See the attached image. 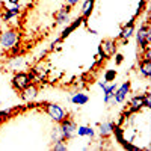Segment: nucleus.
I'll use <instances>...</instances> for the list:
<instances>
[{
  "label": "nucleus",
  "mask_w": 151,
  "mask_h": 151,
  "mask_svg": "<svg viewBox=\"0 0 151 151\" xmlns=\"http://www.w3.org/2000/svg\"><path fill=\"white\" fill-rule=\"evenodd\" d=\"M113 127H115V122L112 121H104L98 125V134L103 137V139H107V137L112 136L113 133Z\"/></svg>",
  "instance_id": "nucleus-14"
},
{
  "label": "nucleus",
  "mask_w": 151,
  "mask_h": 151,
  "mask_svg": "<svg viewBox=\"0 0 151 151\" xmlns=\"http://www.w3.org/2000/svg\"><path fill=\"white\" fill-rule=\"evenodd\" d=\"M30 82H32V76H30V73L18 71V73L14 74V77H12V80H11V85H12V88H14L15 91L20 92V91H23Z\"/></svg>",
  "instance_id": "nucleus-6"
},
{
  "label": "nucleus",
  "mask_w": 151,
  "mask_h": 151,
  "mask_svg": "<svg viewBox=\"0 0 151 151\" xmlns=\"http://www.w3.org/2000/svg\"><path fill=\"white\" fill-rule=\"evenodd\" d=\"M59 127H60V132L64 134V139L65 141H70L76 136V129H77V122H76L70 115H67L64 119L59 122Z\"/></svg>",
  "instance_id": "nucleus-5"
},
{
  "label": "nucleus",
  "mask_w": 151,
  "mask_h": 151,
  "mask_svg": "<svg viewBox=\"0 0 151 151\" xmlns=\"http://www.w3.org/2000/svg\"><path fill=\"white\" fill-rule=\"evenodd\" d=\"M76 134L80 136V137H94L95 132H94L92 127H89V125H79V127L76 129Z\"/></svg>",
  "instance_id": "nucleus-18"
},
{
  "label": "nucleus",
  "mask_w": 151,
  "mask_h": 151,
  "mask_svg": "<svg viewBox=\"0 0 151 151\" xmlns=\"http://www.w3.org/2000/svg\"><path fill=\"white\" fill-rule=\"evenodd\" d=\"M38 92H40V88H38V83L30 82V83H29L26 88H24L23 91H20V95H21V98L24 100V101L30 103V101H33V100H36Z\"/></svg>",
  "instance_id": "nucleus-9"
},
{
  "label": "nucleus",
  "mask_w": 151,
  "mask_h": 151,
  "mask_svg": "<svg viewBox=\"0 0 151 151\" xmlns=\"http://www.w3.org/2000/svg\"><path fill=\"white\" fill-rule=\"evenodd\" d=\"M52 150H55V151H67V150H68V144H67V141H65V139H62V141H56V142H53Z\"/></svg>",
  "instance_id": "nucleus-22"
},
{
  "label": "nucleus",
  "mask_w": 151,
  "mask_h": 151,
  "mask_svg": "<svg viewBox=\"0 0 151 151\" xmlns=\"http://www.w3.org/2000/svg\"><path fill=\"white\" fill-rule=\"evenodd\" d=\"M44 112L50 116V119H52L55 124H59L68 115V112L58 103H44Z\"/></svg>",
  "instance_id": "nucleus-3"
},
{
  "label": "nucleus",
  "mask_w": 151,
  "mask_h": 151,
  "mask_svg": "<svg viewBox=\"0 0 151 151\" xmlns=\"http://www.w3.org/2000/svg\"><path fill=\"white\" fill-rule=\"evenodd\" d=\"M12 109H6V110H0V122L2 121H5V119H8V118H11V115H12Z\"/></svg>",
  "instance_id": "nucleus-23"
},
{
  "label": "nucleus",
  "mask_w": 151,
  "mask_h": 151,
  "mask_svg": "<svg viewBox=\"0 0 151 151\" xmlns=\"http://www.w3.org/2000/svg\"><path fill=\"white\" fill-rule=\"evenodd\" d=\"M64 139V134H62L60 132V127H59V124L55 125L53 130H52V142H56V141H62Z\"/></svg>",
  "instance_id": "nucleus-21"
},
{
  "label": "nucleus",
  "mask_w": 151,
  "mask_h": 151,
  "mask_svg": "<svg viewBox=\"0 0 151 151\" xmlns=\"http://www.w3.org/2000/svg\"><path fill=\"white\" fill-rule=\"evenodd\" d=\"M21 14V8L20 3H11V8H6L5 12L2 14V20L5 23H9L11 20H15Z\"/></svg>",
  "instance_id": "nucleus-11"
},
{
  "label": "nucleus",
  "mask_w": 151,
  "mask_h": 151,
  "mask_svg": "<svg viewBox=\"0 0 151 151\" xmlns=\"http://www.w3.org/2000/svg\"><path fill=\"white\" fill-rule=\"evenodd\" d=\"M134 36H136V44L139 47V50H144L150 45L151 42V27H150V21H144L139 29L134 30Z\"/></svg>",
  "instance_id": "nucleus-1"
},
{
  "label": "nucleus",
  "mask_w": 151,
  "mask_h": 151,
  "mask_svg": "<svg viewBox=\"0 0 151 151\" xmlns=\"http://www.w3.org/2000/svg\"><path fill=\"white\" fill-rule=\"evenodd\" d=\"M134 17H132L127 23L122 26L121 32H119V36H118V40L121 42H129V40L134 35V30H136V23H134Z\"/></svg>",
  "instance_id": "nucleus-8"
},
{
  "label": "nucleus",
  "mask_w": 151,
  "mask_h": 151,
  "mask_svg": "<svg viewBox=\"0 0 151 151\" xmlns=\"http://www.w3.org/2000/svg\"><path fill=\"white\" fill-rule=\"evenodd\" d=\"M70 14H71V6H64V8H60L56 11V14H55V21L56 24H59V26H64V24H68L71 21L70 18Z\"/></svg>",
  "instance_id": "nucleus-10"
},
{
  "label": "nucleus",
  "mask_w": 151,
  "mask_h": 151,
  "mask_svg": "<svg viewBox=\"0 0 151 151\" xmlns=\"http://www.w3.org/2000/svg\"><path fill=\"white\" fill-rule=\"evenodd\" d=\"M65 2H67V5L68 6H76V5H79V2H80V0H65Z\"/></svg>",
  "instance_id": "nucleus-26"
},
{
  "label": "nucleus",
  "mask_w": 151,
  "mask_h": 151,
  "mask_svg": "<svg viewBox=\"0 0 151 151\" xmlns=\"http://www.w3.org/2000/svg\"><path fill=\"white\" fill-rule=\"evenodd\" d=\"M130 91H132V85H130V82H124L122 85L116 86L115 92H113L112 101H113V103H118V104L124 103L125 100H127V95L130 94Z\"/></svg>",
  "instance_id": "nucleus-7"
},
{
  "label": "nucleus",
  "mask_w": 151,
  "mask_h": 151,
  "mask_svg": "<svg viewBox=\"0 0 151 151\" xmlns=\"http://www.w3.org/2000/svg\"><path fill=\"white\" fill-rule=\"evenodd\" d=\"M0 33H2V30H0Z\"/></svg>",
  "instance_id": "nucleus-28"
},
{
  "label": "nucleus",
  "mask_w": 151,
  "mask_h": 151,
  "mask_svg": "<svg viewBox=\"0 0 151 151\" xmlns=\"http://www.w3.org/2000/svg\"><path fill=\"white\" fill-rule=\"evenodd\" d=\"M144 106L145 109H151V92L144 94Z\"/></svg>",
  "instance_id": "nucleus-24"
},
{
  "label": "nucleus",
  "mask_w": 151,
  "mask_h": 151,
  "mask_svg": "<svg viewBox=\"0 0 151 151\" xmlns=\"http://www.w3.org/2000/svg\"><path fill=\"white\" fill-rule=\"evenodd\" d=\"M18 40H20V32L15 27H9L0 33V47L9 50L18 44Z\"/></svg>",
  "instance_id": "nucleus-2"
},
{
  "label": "nucleus",
  "mask_w": 151,
  "mask_h": 151,
  "mask_svg": "<svg viewBox=\"0 0 151 151\" xmlns=\"http://www.w3.org/2000/svg\"><path fill=\"white\" fill-rule=\"evenodd\" d=\"M83 23H85V18H83V17H77L74 21H70V23L67 24V27L60 32V36H59V38H60L62 41H64L65 38H68V36L71 35V32H74L77 27H80Z\"/></svg>",
  "instance_id": "nucleus-12"
},
{
  "label": "nucleus",
  "mask_w": 151,
  "mask_h": 151,
  "mask_svg": "<svg viewBox=\"0 0 151 151\" xmlns=\"http://www.w3.org/2000/svg\"><path fill=\"white\" fill-rule=\"evenodd\" d=\"M21 65H23V58H21L20 55L11 58V60H9V67H11L12 70H18Z\"/></svg>",
  "instance_id": "nucleus-20"
},
{
  "label": "nucleus",
  "mask_w": 151,
  "mask_h": 151,
  "mask_svg": "<svg viewBox=\"0 0 151 151\" xmlns=\"http://www.w3.org/2000/svg\"><path fill=\"white\" fill-rule=\"evenodd\" d=\"M94 5H95V0H83L82 8H80V17H83L85 20L88 17H91L94 11Z\"/></svg>",
  "instance_id": "nucleus-16"
},
{
  "label": "nucleus",
  "mask_w": 151,
  "mask_h": 151,
  "mask_svg": "<svg viewBox=\"0 0 151 151\" xmlns=\"http://www.w3.org/2000/svg\"><path fill=\"white\" fill-rule=\"evenodd\" d=\"M116 76H118L116 70H106V71H104V74H103V80H104L106 83H110V82H115V79H116Z\"/></svg>",
  "instance_id": "nucleus-19"
},
{
  "label": "nucleus",
  "mask_w": 151,
  "mask_h": 151,
  "mask_svg": "<svg viewBox=\"0 0 151 151\" xmlns=\"http://www.w3.org/2000/svg\"><path fill=\"white\" fill-rule=\"evenodd\" d=\"M137 71H139L141 77L150 79V77H151V59H139V64H137Z\"/></svg>",
  "instance_id": "nucleus-13"
},
{
  "label": "nucleus",
  "mask_w": 151,
  "mask_h": 151,
  "mask_svg": "<svg viewBox=\"0 0 151 151\" xmlns=\"http://www.w3.org/2000/svg\"><path fill=\"white\" fill-rule=\"evenodd\" d=\"M113 56H115V65H121L122 60H124V56H122L121 53H118V52L113 55Z\"/></svg>",
  "instance_id": "nucleus-25"
},
{
  "label": "nucleus",
  "mask_w": 151,
  "mask_h": 151,
  "mask_svg": "<svg viewBox=\"0 0 151 151\" xmlns=\"http://www.w3.org/2000/svg\"><path fill=\"white\" fill-rule=\"evenodd\" d=\"M70 101L76 106H85L88 101H89V95L82 92V91H77V92H74L73 97L70 98Z\"/></svg>",
  "instance_id": "nucleus-15"
},
{
  "label": "nucleus",
  "mask_w": 151,
  "mask_h": 151,
  "mask_svg": "<svg viewBox=\"0 0 151 151\" xmlns=\"http://www.w3.org/2000/svg\"><path fill=\"white\" fill-rule=\"evenodd\" d=\"M21 0H9V3H20Z\"/></svg>",
  "instance_id": "nucleus-27"
},
{
  "label": "nucleus",
  "mask_w": 151,
  "mask_h": 151,
  "mask_svg": "<svg viewBox=\"0 0 151 151\" xmlns=\"http://www.w3.org/2000/svg\"><path fill=\"white\" fill-rule=\"evenodd\" d=\"M116 52H118V40H112V38H106V40H103L101 42H100L98 50H97V53L101 55L104 58V60L110 59Z\"/></svg>",
  "instance_id": "nucleus-4"
},
{
  "label": "nucleus",
  "mask_w": 151,
  "mask_h": 151,
  "mask_svg": "<svg viewBox=\"0 0 151 151\" xmlns=\"http://www.w3.org/2000/svg\"><path fill=\"white\" fill-rule=\"evenodd\" d=\"M116 83H113V82H110V83H106L101 89H103V94H104V103H110V100L113 98V92H115V89H116Z\"/></svg>",
  "instance_id": "nucleus-17"
}]
</instances>
